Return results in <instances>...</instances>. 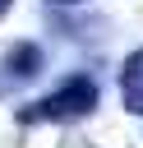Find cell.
<instances>
[{"instance_id": "6da1fadb", "label": "cell", "mask_w": 143, "mask_h": 148, "mask_svg": "<svg viewBox=\"0 0 143 148\" xmlns=\"http://www.w3.org/2000/svg\"><path fill=\"white\" fill-rule=\"evenodd\" d=\"M92 106H97V83H92L88 74H69L55 92L28 102V106L18 111V120H23V125H69V120L92 116Z\"/></svg>"}, {"instance_id": "7a4b0ae2", "label": "cell", "mask_w": 143, "mask_h": 148, "mask_svg": "<svg viewBox=\"0 0 143 148\" xmlns=\"http://www.w3.org/2000/svg\"><path fill=\"white\" fill-rule=\"evenodd\" d=\"M42 65H46V56L37 42H14V51H5V60H0V92L23 88L28 79L42 74Z\"/></svg>"}, {"instance_id": "3957f363", "label": "cell", "mask_w": 143, "mask_h": 148, "mask_svg": "<svg viewBox=\"0 0 143 148\" xmlns=\"http://www.w3.org/2000/svg\"><path fill=\"white\" fill-rule=\"evenodd\" d=\"M120 97L134 116H143V46L129 51L125 65H120Z\"/></svg>"}, {"instance_id": "277c9868", "label": "cell", "mask_w": 143, "mask_h": 148, "mask_svg": "<svg viewBox=\"0 0 143 148\" xmlns=\"http://www.w3.org/2000/svg\"><path fill=\"white\" fill-rule=\"evenodd\" d=\"M9 5H14V0H0V14H5V9H9Z\"/></svg>"}, {"instance_id": "5b68a950", "label": "cell", "mask_w": 143, "mask_h": 148, "mask_svg": "<svg viewBox=\"0 0 143 148\" xmlns=\"http://www.w3.org/2000/svg\"><path fill=\"white\" fill-rule=\"evenodd\" d=\"M60 5H74V0H60Z\"/></svg>"}]
</instances>
